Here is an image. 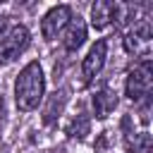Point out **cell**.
I'll use <instances>...</instances> for the list:
<instances>
[{"label":"cell","instance_id":"1","mask_svg":"<svg viewBox=\"0 0 153 153\" xmlns=\"http://www.w3.org/2000/svg\"><path fill=\"white\" fill-rule=\"evenodd\" d=\"M45 93V76L38 62H29L24 65V69L19 72L17 81H14V103L22 112H31L38 108V103L43 100Z\"/></svg>","mask_w":153,"mask_h":153},{"label":"cell","instance_id":"2","mask_svg":"<svg viewBox=\"0 0 153 153\" xmlns=\"http://www.w3.org/2000/svg\"><path fill=\"white\" fill-rule=\"evenodd\" d=\"M151 86H153V69H151V60L143 57L141 62H136L124 81V91L129 96V100L134 103H143L151 96Z\"/></svg>","mask_w":153,"mask_h":153},{"label":"cell","instance_id":"3","mask_svg":"<svg viewBox=\"0 0 153 153\" xmlns=\"http://www.w3.org/2000/svg\"><path fill=\"white\" fill-rule=\"evenodd\" d=\"M29 29L26 26H10L5 33H0V67L14 62L26 48H29Z\"/></svg>","mask_w":153,"mask_h":153},{"label":"cell","instance_id":"4","mask_svg":"<svg viewBox=\"0 0 153 153\" xmlns=\"http://www.w3.org/2000/svg\"><path fill=\"white\" fill-rule=\"evenodd\" d=\"M122 43H124V50H127L129 55H136V57H141V60L148 57L151 43H153L151 19L146 17V19H141V22H136L134 26H129L127 33H124V38H122Z\"/></svg>","mask_w":153,"mask_h":153},{"label":"cell","instance_id":"5","mask_svg":"<svg viewBox=\"0 0 153 153\" xmlns=\"http://www.w3.org/2000/svg\"><path fill=\"white\" fill-rule=\"evenodd\" d=\"M69 19H72V7L69 5H55V7H50L43 14V19H41V33H43V38L45 41H55L65 31V26L69 24Z\"/></svg>","mask_w":153,"mask_h":153},{"label":"cell","instance_id":"6","mask_svg":"<svg viewBox=\"0 0 153 153\" xmlns=\"http://www.w3.org/2000/svg\"><path fill=\"white\" fill-rule=\"evenodd\" d=\"M105 57H108V41L100 38V41H96L88 48L86 57L81 60V76H84V81H93L100 74V69L105 65Z\"/></svg>","mask_w":153,"mask_h":153},{"label":"cell","instance_id":"7","mask_svg":"<svg viewBox=\"0 0 153 153\" xmlns=\"http://www.w3.org/2000/svg\"><path fill=\"white\" fill-rule=\"evenodd\" d=\"M117 10H120V2L96 0V2L91 5V24H93V29L103 31V29H108L112 22H117Z\"/></svg>","mask_w":153,"mask_h":153},{"label":"cell","instance_id":"8","mask_svg":"<svg viewBox=\"0 0 153 153\" xmlns=\"http://www.w3.org/2000/svg\"><path fill=\"white\" fill-rule=\"evenodd\" d=\"M60 36H62V45H65V50H69V53L79 50V48L84 45V41H86V22H84L79 14L72 17L69 24L65 26V31H62Z\"/></svg>","mask_w":153,"mask_h":153},{"label":"cell","instance_id":"9","mask_svg":"<svg viewBox=\"0 0 153 153\" xmlns=\"http://www.w3.org/2000/svg\"><path fill=\"white\" fill-rule=\"evenodd\" d=\"M115 108H117V93L112 88L103 86L100 91L93 93V115L98 120H105L110 112H115Z\"/></svg>","mask_w":153,"mask_h":153},{"label":"cell","instance_id":"10","mask_svg":"<svg viewBox=\"0 0 153 153\" xmlns=\"http://www.w3.org/2000/svg\"><path fill=\"white\" fill-rule=\"evenodd\" d=\"M65 103H67V91H65V88L55 91V93L50 96V100H48L45 112H43V122H45V124H53V122H55V117H60V112H62Z\"/></svg>","mask_w":153,"mask_h":153},{"label":"cell","instance_id":"11","mask_svg":"<svg viewBox=\"0 0 153 153\" xmlns=\"http://www.w3.org/2000/svg\"><path fill=\"white\" fill-rule=\"evenodd\" d=\"M127 148L131 153H148L151 151V136H148V131H139V134H134V139L127 136Z\"/></svg>","mask_w":153,"mask_h":153},{"label":"cell","instance_id":"12","mask_svg":"<svg viewBox=\"0 0 153 153\" xmlns=\"http://www.w3.org/2000/svg\"><path fill=\"white\" fill-rule=\"evenodd\" d=\"M88 129H91L88 117H79V120H74V122L67 127V134H69V136H79V139H84V136L88 134Z\"/></svg>","mask_w":153,"mask_h":153},{"label":"cell","instance_id":"13","mask_svg":"<svg viewBox=\"0 0 153 153\" xmlns=\"http://www.w3.org/2000/svg\"><path fill=\"white\" fill-rule=\"evenodd\" d=\"M7 19H10V17H0V31L7 26Z\"/></svg>","mask_w":153,"mask_h":153}]
</instances>
